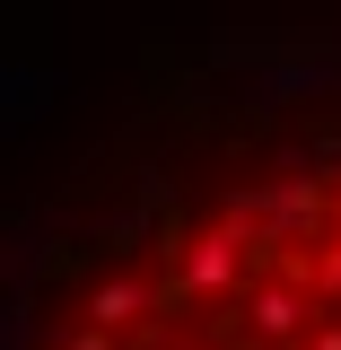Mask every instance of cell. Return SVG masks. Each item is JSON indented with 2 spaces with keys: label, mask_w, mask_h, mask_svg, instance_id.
Wrapping results in <instances>:
<instances>
[{
  "label": "cell",
  "mask_w": 341,
  "mask_h": 350,
  "mask_svg": "<svg viewBox=\"0 0 341 350\" xmlns=\"http://www.w3.org/2000/svg\"><path fill=\"white\" fill-rule=\"evenodd\" d=\"M9 350H341V79L140 105L44 211Z\"/></svg>",
  "instance_id": "6da1fadb"
}]
</instances>
